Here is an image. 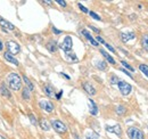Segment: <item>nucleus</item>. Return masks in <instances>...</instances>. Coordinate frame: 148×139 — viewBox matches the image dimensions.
<instances>
[{"instance_id":"nucleus-33","label":"nucleus","mask_w":148,"mask_h":139,"mask_svg":"<svg viewBox=\"0 0 148 139\" xmlns=\"http://www.w3.org/2000/svg\"><path fill=\"white\" fill-rule=\"evenodd\" d=\"M104 46H105V47H106V48H108V49H110V52H115V49H114V48H113V47H112L111 45H108V43H107V42H105V43H104Z\"/></svg>"},{"instance_id":"nucleus-6","label":"nucleus","mask_w":148,"mask_h":139,"mask_svg":"<svg viewBox=\"0 0 148 139\" xmlns=\"http://www.w3.org/2000/svg\"><path fill=\"white\" fill-rule=\"evenodd\" d=\"M7 49H8V52L12 54V55H16L21 52L19 45L15 41H8L7 42Z\"/></svg>"},{"instance_id":"nucleus-43","label":"nucleus","mask_w":148,"mask_h":139,"mask_svg":"<svg viewBox=\"0 0 148 139\" xmlns=\"http://www.w3.org/2000/svg\"><path fill=\"white\" fill-rule=\"evenodd\" d=\"M0 139H6L5 137H2V136H0Z\"/></svg>"},{"instance_id":"nucleus-35","label":"nucleus","mask_w":148,"mask_h":139,"mask_svg":"<svg viewBox=\"0 0 148 139\" xmlns=\"http://www.w3.org/2000/svg\"><path fill=\"white\" fill-rule=\"evenodd\" d=\"M53 32H54L55 34H57V35H59L60 33H62V31H60V30H57L55 26H53Z\"/></svg>"},{"instance_id":"nucleus-23","label":"nucleus","mask_w":148,"mask_h":139,"mask_svg":"<svg viewBox=\"0 0 148 139\" xmlns=\"http://www.w3.org/2000/svg\"><path fill=\"white\" fill-rule=\"evenodd\" d=\"M86 138L87 139H99V136H98V133H96L95 131H87V133H86Z\"/></svg>"},{"instance_id":"nucleus-36","label":"nucleus","mask_w":148,"mask_h":139,"mask_svg":"<svg viewBox=\"0 0 148 139\" xmlns=\"http://www.w3.org/2000/svg\"><path fill=\"white\" fill-rule=\"evenodd\" d=\"M62 95H63V90H60V91H59V92H58L57 95H55L56 99H58V100H59V99L62 98Z\"/></svg>"},{"instance_id":"nucleus-29","label":"nucleus","mask_w":148,"mask_h":139,"mask_svg":"<svg viewBox=\"0 0 148 139\" xmlns=\"http://www.w3.org/2000/svg\"><path fill=\"white\" fill-rule=\"evenodd\" d=\"M119 78L116 76V75H112V78H111V83L112 85H117L119 83Z\"/></svg>"},{"instance_id":"nucleus-20","label":"nucleus","mask_w":148,"mask_h":139,"mask_svg":"<svg viewBox=\"0 0 148 139\" xmlns=\"http://www.w3.org/2000/svg\"><path fill=\"white\" fill-rule=\"evenodd\" d=\"M39 125H40L41 129L45 130V131H48V130L50 129V124L48 123V121H47L46 119H41V120L39 121Z\"/></svg>"},{"instance_id":"nucleus-40","label":"nucleus","mask_w":148,"mask_h":139,"mask_svg":"<svg viewBox=\"0 0 148 139\" xmlns=\"http://www.w3.org/2000/svg\"><path fill=\"white\" fill-rule=\"evenodd\" d=\"M43 3H47V5H51V1H43Z\"/></svg>"},{"instance_id":"nucleus-27","label":"nucleus","mask_w":148,"mask_h":139,"mask_svg":"<svg viewBox=\"0 0 148 139\" xmlns=\"http://www.w3.org/2000/svg\"><path fill=\"white\" fill-rule=\"evenodd\" d=\"M139 70H140V71H141V72H143V73H144V74L148 78V65L140 64V65H139Z\"/></svg>"},{"instance_id":"nucleus-18","label":"nucleus","mask_w":148,"mask_h":139,"mask_svg":"<svg viewBox=\"0 0 148 139\" xmlns=\"http://www.w3.org/2000/svg\"><path fill=\"white\" fill-rule=\"evenodd\" d=\"M95 65H96L97 69L100 70V71H105V70L107 69V64H106V62L100 61V59H97V61L95 62Z\"/></svg>"},{"instance_id":"nucleus-10","label":"nucleus","mask_w":148,"mask_h":139,"mask_svg":"<svg viewBox=\"0 0 148 139\" xmlns=\"http://www.w3.org/2000/svg\"><path fill=\"white\" fill-rule=\"evenodd\" d=\"M136 38V33H133V32H122L121 33V40L123 41V42H129L130 40H133Z\"/></svg>"},{"instance_id":"nucleus-17","label":"nucleus","mask_w":148,"mask_h":139,"mask_svg":"<svg viewBox=\"0 0 148 139\" xmlns=\"http://www.w3.org/2000/svg\"><path fill=\"white\" fill-rule=\"evenodd\" d=\"M57 48H58V45H57V41H55V40H51L47 43V49L50 52H55L57 50Z\"/></svg>"},{"instance_id":"nucleus-32","label":"nucleus","mask_w":148,"mask_h":139,"mask_svg":"<svg viewBox=\"0 0 148 139\" xmlns=\"http://www.w3.org/2000/svg\"><path fill=\"white\" fill-rule=\"evenodd\" d=\"M89 14H90V16L92 18H95V19H97V21H100L101 18H100V16H98L96 13H93V12H89Z\"/></svg>"},{"instance_id":"nucleus-15","label":"nucleus","mask_w":148,"mask_h":139,"mask_svg":"<svg viewBox=\"0 0 148 139\" xmlns=\"http://www.w3.org/2000/svg\"><path fill=\"white\" fill-rule=\"evenodd\" d=\"M65 57H66V59L69 62H72V63H76L79 61L77 57H76V55L73 52V50H70V52H65Z\"/></svg>"},{"instance_id":"nucleus-2","label":"nucleus","mask_w":148,"mask_h":139,"mask_svg":"<svg viewBox=\"0 0 148 139\" xmlns=\"http://www.w3.org/2000/svg\"><path fill=\"white\" fill-rule=\"evenodd\" d=\"M127 133H128V137L130 139H145L144 132L136 127H130L127 130Z\"/></svg>"},{"instance_id":"nucleus-21","label":"nucleus","mask_w":148,"mask_h":139,"mask_svg":"<svg viewBox=\"0 0 148 139\" xmlns=\"http://www.w3.org/2000/svg\"><path fill=\"white\" fill-rule=\"evenodd\" d=\"M99 52H100V54H101V55H103V56L106 58V61H108V63H111V64H115V61H114V58L112 57V56L110 55V54H108V52H106L105 50H104V49H100Z\"/></svg>"},{"instance_id":"nucleus-1","label":"nucleus","mask_w":148,"mask_h":139,"mask_svg":"<svg viewBox=\"0 0 148 139\" xmlns=\"http://www.w3.org/2000/svg\"><path fill=\"white\" fill-rule=\"evenodd\" d=\"M7 81L9 83V87L12 88L13 90L17 91L22 87V80H21V76H19L17 73H10L8 76H7Z\"/></svg>"},{"instance_id":"nucleus-16","label":"nucleus","mask_w":148,"mask_h":139,"mask_svg":"<svg viewBox=\"0 0 148 139\" xmlns=\"http://www.w3.org/2000/svg\"><path fill=\"white\" fill-rule=\"evenodd\" d=\"M0 95L3 96V97H6V98H10V97H12L10 91L8 90V88L6 87L5 85H1V86H0Z\"/></svg>"},{"instance_id":"nucleus-25","label":"nucleus","mask_w":148,"mask_h":139,"mask_svg":"<svg viewBox=\"0 0 148 139\" xmlns=\"http://www.w3.org/2000/svg\"><path fill=\"white\" fill-rule=\"evenodd\" d=\"M22 97H23L25 100H29V99H30V90H29L27 88H24V89H23Z\"/></svg>"},{"instance_id":"nucleus-28","label":"nucleus","mask_w":148,"mask_h":139,"mask_svg":"<svg viewBox=\"0 0 148 139\" xmlns=\"http://www.w3.org/2000/svg\"><path fill=\"white\" fill-rule=\"evenodd\" d=\"M121 63H122V65H123L124 67H127V69L129 70L130 72H133V71H134V70H133V67H132L131 65H129V64H128L125 61H121Z\"/></svg>"},{"instance_id":"nucleus-26","label":"nucleus","mask_w":148,"mask_h":139,"mask_svg":"<svg viewBox=\"0 0 148 139\" xmlns=\"http://www.w3.org/2000/svg\"><path fill=\"white\" fill-rule=\"evenodd\" d=\"M115 111H116L117 115H123V114L125 113V111H127V109H125V107H124V106H122V105H119V106L116 107V109H115Z\"/></svg>"},{"instance_id":"nucleus-8","label":"nucleus","mask_w":148,"mask_h":139,"mask_svg":"<svg viewBox=\"0 0 148 139\" xmlns=\"http://www.w3.org/2000/svg\"><path fill=\"white\" fill-rule=\"evenodd\" d=\"M0 26H1V29H2L5 32H8V31H13V30H15L14 24H12L10 22L6 21L5 18H2L1 16H0Z\"/></svg>"},{"instance_id":"nucleus-19","label":"nucleus","mask_w":148,"mask_h":139,"mask_svg":"<svg viewBox=\"0 0 148 139\" xmlns=\"http://www.w3.org/2000/svg\"><path fill=\"white\" fill-rule=\"evenodd\" d=\"M43 91H45V94L48 96V97H55V90H54V88L51 87V86H45L43 88Z\"/></svg>"},{"instance_id":"nucleus-13","label":"nucleus","mask_w":148,"mask_h":139,"mask_svg":"<svg viewBox=\"0 0 148 139\" xmlns=\"http://www.w3.org/2000/svg\"><path fill=\"white\" fill-rule=\"evenodd\" d=\"M83 89H84L90 96H93V95L96 94V89H95L92 85L89 83V82H84V83H83Z\"/></svg>"},{"instance_id":"nucleus-5","label":"nucleus","mask_w":148,"mask_h":139,"mask_svg":"<svg viewBox=\"0 0 148 139\" xmlns=\"http://www.w3.org/2000/svg\"><path fill=\"white\" fill-rule=\"evenodd\" d=\"M117 87H119L120 92H121L123 96H128L130 92H131V90H132L131 85H129V83H128V82H125V81H122V80H120V81H119Z\"/></svg>"},{"instance_id":"nucleus-3","label":"nucleus","mask_w":148,"mask_h":139,"mask_svg":"<svg viewBox=\"0 0 148 139\" xmlns=\"http://www.w3.org/2000/svg\"><path fill=\"white\" fill-rule=\"evenodd\" d=\"M51 127L54 128L57 133H65L67 131V127L59 120H53L51 121Z\"/></svg>"},{"instance_id":"nucleus-4","label":"nucleus","mask_w":148,"mask_h":139,"mask_svg":"<svg viewBox=\"0 0 148 139\" xmlns=\"http://www.w3.org/2000/svg\"><path fill=\"white\" fill-rule=\"evenodd\" d=\"M72 47H73V41H72V38L70 35H66L64 41L59 45V48L63 50L64 52H67L70 50H72Z\"/></svg>"},{"instance_id":"nucleus-34","label":"nucleus","mask_w":148,"mask_h":139,"mask_svg":"<svg viewBox=\"0 0 148 139\" xmlns=\"http://www.w3.org/2000/svg\"><path fill=\"white\" fill-rule=\"evenodd\" d=\"M57 3L60 5L62 7H66V1H64V0H57Z\"/></svg>"},{"instance_id":"nucleus-11","label":"nucleus","mask_w":148,"mask_h":139,"mask_svg":"<svg viewBox=\"0 0 148 139\" xmlns=\"http://www.w3.org/2000/svg\"><path fill=\"white\" fill-rule=\"evenodd\" d=\"M81 32H82V34H83L84 36H86V38H87V40H88V41H89V42H90V43H91L92 46H95V47H97V46L99 45V43H98V42L96 41V39H93L92 35L90 34V33H89V32H88L87 30H82Z\"/></svg>"},{"instance_id":"nucleus-30","label":"nucleus","mask_w":148,"mask_h":139,"mask_svg":"<svg viewBox=\"0 0 148 139\" xmlns=\"http://www.w3.org/2000/svg\"><path fill=\"white\" fill-rule=\"evenodd\" d=\"M29 118H30V121L32 122V124H33V125H37L38 121L36 120V118H34V115H33V114H29Z\"/></svg>"},{"instance_id":"nucleus-24","label":"nucleus","mask_w":148,"mask_h":139,"mask_svg":"<svg viewBox=\"0 0 148 139\" xmlns=\"http://www.w3.org/2000/svg\"><path fill=\"white\" fill-rule=\"evenodd\" d=\"M141 45H143V47L145 48V50H147L148 52V35H144L143 38H141Z\"/></svg>"},{"instance_id":"nucleus-41","label":"nucleus","mask_w":148,"mask_h":139,"mask_svg":"<svg viewBox=\"0 0 148 139\" xmlns=\"http://www.w3.org/2000/svg\"><path fill=\"white\" fill-rule=\"evenodd\" d=\"M2 48H3V46H2V42H1V41H0V52H1V50H2Z\"/></svg>"},{"instance_id":"nucleus-9","label":"nucleus","mask_w":148,"mask_h":139,"mask_svg":"<svg viewBox=\"0 0 148 139\" xmlns=\"http://www.w3.org/2000/svg\"><path fill=\"white\" fill-rule=\"evenodd\" d=\"M39 106L42 109H45L46 112H48V113H51L54 111V104L48 102V100H40L39 102Z\"/></svg>"},{"instance_id":"nucleus-38","label":"nucleus","mask_w":148,"mask_h":139,"mask_svg":"<svg viewBox=\"0 0 148 139\" xmlns=\"http://www.w3.org/2000/svg\"><path fill=\"white\" fill-rule=\"evenodd\" d=\"M90 29H91V30H93L95 32H97V33H99V32H100L98 29H96V28H93V26H90Z\"/></svg>"},{"instance_id":"nucleus-37","label":"nucleus","mask_w":148,"mask_h":139,"mask_svg":"<svg viewBox=\"0 0 148 139\" xmlns=\"http://www.w3.org/2000/svg\"><path fill=\"white\" fill-rule=\"evenodd\" d=\"M121 71H122V72H124V73H125L127 75H129V76H131V78H132V75H131V73H130V72H128V71H127V70H125V69H121Z\"/></svg>"},{"instance_id":"nucleus-12","label":"nucleus","mask_w":148,"mask_h":139,"mask_svg":"<svg viewBox=\"0 0 148 139\" xmlns=\"http://www.w3.org/2000/svg\"><path fill=\"white\" fill-rule=\"evenodd\" d=\"M3 57H5V59H6V61H8L9 63H12V64H14V65H16V66L18 65V61H17V59L12 55V54H9L8 52L3 54Z\"/></svg>"},{"instance_id":"nucleus-22","label":"nucleus","mask_w":148,"mask_h":139,"mask_svg":"<svg viewBox=\"0 0 148 139\" xmlns=\"http://www.w3.org/2000/svg\"><path fill=\"white\" fill-rule=\"evenodd\" d=\"M23 80H24V82L26 83V86H27L26 88H27L30 91H33V90H34V86H33V83L30 81V79H29L27 76H25V75H24V76H23Z\"/></svg>"},{"instance_id":"nucleus-7","label":"nucleus","mask_w":148,"mask_h":139,"mask_svg":"<svg viewBox=\"0 0 148 139\" xmlns=\"http://www.w3.org/2000/svg\"><path fill=\"white\" fill-rule=\"evenodd\" d=\"M105 130L110 133H115L116 136L121 137L122 136V129H121V125L120 124H114V125H106L105 127Z\"/></svg>"},{"instance_id":"nucleus-14","label":"nucleus","mask_w":148,"mask_h":139,"mask_svg":"<svg viewBox=\"0 0 148 139\" xmlns=\"http://www.w3.org/2000/svg\"><path fill=\"white\" fill-rule=\"evenodd\" d=\"M89 109H90V114L93 116H96L98 114V107L92 99H89Z\"/></svg>"},{"instance_id":"nucleus-39","label":"nucleus","mask_w":148,"mask_h":139,"mask_svg":"<svg viewBox=\"0 0 148 139\" xmlns=\"http://www.w3.org/2000/svg\"><path fill=\"white\" fill-rule=\"evenodd\" d=\"M62 75H63V76H65L67 80H70V79H71V78H70V75H67V74H65V73H62Z\"/></svg>"},{"instance_id":"nucleus-42","label":"nucleus","mask_w":148,"mask_h":139,"mask_svg":"<svg viewBox=\"0 0 148 139\" xmlns=\"http://www.w3.org/2000/svg\"><path fill=\"white\" fill-rule=\"evenodd\" d=\"M74 137H75V139H80L79 137H77V136H76V135H74Z\"/></svg>"},{"instance_id":"nucleus-31","label":"nucleus","mask_w":148,"mask_h":139,"mask_svg":"<svg viewBox=\"0 0 148 139\" xmlns=\"http://www.w3.org/2000/svg\"><path fill=\"white\" fill-rule=\"evenodd\" d=\"M77 6H79V8H80V9H81L83 13H86V14H88V13H89V10H88V9H87V8H86V7H84L82 3H79Z\"/></svg>"}]
</instances>
